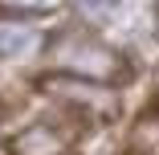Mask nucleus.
Returning a JSON list of instances; mask_svg holds the SVG:
<instances>
[{
    "label": "nucleus",
    "mask_w": 159,
    "mask_h": 155,
    "mask_svg": "<svg viewBox=\"0 0 159 155\" xmlns=\"http://www.w3.org/2000/svg\"><path fill=\"white\" fill-rule=\"evenodd\" d=\"M53 57H57V70H66L74 78H86V82L126 78V66H122L118 49H110L94 33H66L61 41H53Z\"/></svg>",
    "instance_id": "nucleus-1"
},
{
    "label": "nucleus",
    "mask_w": 159,
    "mask_h": 155,
    "mask_svg": "<svg viewBox=\"0 0 159 155\" xmlns=\"http://www.w3.org/2000/svg\"><path fill=\"white\" fill-rule=\"evenodd\" d=\"M70 135L49 127V122H33L12 139V155H66Z\"/></svg>",
    "instance_id": "nucleus-2"
},
{
    "label": "nucleus",
    "mask_w": 159,
    "mask_h": 155,
    "mask_svg": "<svg viewBox=\"0 0 159 155\" xmlns=\"http://www.w3.org/2000/svg\"><path fill=\"white\" fill-rule=\"evenodd\" d=\"M37 49H45L41 29L20 21H0V57H33Z\"/></svg>",
    "instance_id": "nucleus-3"
},
{
    "label": "nucleus",
    "mask_w": 159,
    "mask_h": 155,
    "mask_svg": "<svg viewBox=\"0 0 159 155\" xmlns=\"http://www.w3.org/2000/svg\"><path fill=\"white\" fill-rule=\"evenodd\" d=\"M126 151H131V155H159V110H155V114L147 110V114L135 122L131 139H126Z\"/></svg>",
    "instance_id": "nucleus-4"
},
{
    "label": "nucleus",
    "mask_w": 159,
    "mask_h": 155,
    "mask_svg": "<svg viewBox=\"0 0 159 155\" xmlns=\"http://www.w3.org/2000/svg\"><path fill=\"white\" fill-rule=\"evenodd\" d=\"M61 0H0V8H12V12H53Z\"/></svg>",
    "instance_id": "nucleus-5"
},
{
    "label": "nucleus",
    "mask_w": 159,
    "mask_h": 155,
    "mask_svg": "<svg viewBox=\"0 0 159 155\" xmlns=\"http://www.w3.org/2000/svg\"><path fill=\"white\" fill-rule=\"evenodd\" d=\"M114 4H118V0H74V8H78L86 21H102Z\"/></svg>",
    "instance_id": "nucleus-6"
}]
</instances>
